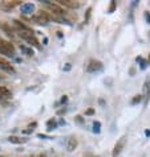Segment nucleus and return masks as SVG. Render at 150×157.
<instances>
[{
  "label": "nucleus",
  "mask_w": 150,
  "mask_h": 157,
  "mask_svg": "<svg viewBox=\"0 0 150 157\" xmlns=\"http://www.w3.org/2000/svg\"><path fill=\"white\" fill-rule=\"evenodd\" d=\"M142 100V95H136V97L132 99V104H136V103H139Z\"/></svg>",
  "instance_id": "nucleus-18"
},
{
  "label": "nucleus",
  "mask_w": 150,
  "mask_h": 157,
  "mask_svg": "<svg viewBox=\"0 0 150 157\" xmlns=\"http://www.w3.org/2000/svg\"><path fill=\"white\" fill-rule=\"evenodd\" d=\"M115 9V1H112L110 3V7H109V12H113Z\"/></svg>",
  "instance_id": "nucleus-19"
},
{
  "label": "nucleus",
  "mask_w": 150,
  "mask_h": 157,
  "mask_svg": "<svg viewBox=\"0 0 150 157\" xmlns=\"http://www.w3.org/2000/svg\"><path fill=\"white\" fill-rule=\"evenodd\" d=\"M0 79H4V77H3V75H0Z\"/></svg>",
  "instance_id": "nucleus-29"
},
{
  "label": "nucleus",
  "mask_w": 150,
  "mask_h": 157,
  "mask_svg": "<svg viewBox=\"0 0 150 157\" xmlns=\"http://www.w3.org/2000/svg\"><path fill=\"white\" fill-rule=\"evenodd\" d=\"M76 120H77L78 123H82V119H81V116H76Z\"/></svg>",
  "instance_id": "nucleus-24"
},
{
  "label": "nucleus",
  "mask_w": 150,
  "mask_h": 157,
  "mask_svg": "<svg viewBox=\"0 0 150 157\" xmlns=\"http://www.w3.org/2000/svg\"><path fill=\"white\" fill-rule=\"evenodd\" d=\"M100 127H101L100 122H94V123H93V131H94L96 133H98V132H100Z\"/></svg>",
  "instance_id": "nucleus-17"
},
{
  "label": "nucleus",
  "mask_w": 150,
  "mask_h": 157,
  "mask_svg": "<svg viewBox=\"0 0 150 157\" xmlns=\"http://www.w3.org/2000/svg\"><path fill=\"white\" fill-rule=\"evenodd\" d=\"M66 100H68V98H66V97H65V95H64V97H63V98H61V103H65V102H66Z\"/></svg>",
  "instance_id": "nucleus-23"
},
{
  "label": "nucleus",
  "mask_w": 150,
  "mask_h": 157,
  "mask_svg": "<svg viewBox=\"0 0 150 157\" xmlns=\"http://www.w3.org/2000/svg\"><path fill=\"white\" fill-rule=\"evenodd\" d=\"M125 143H126V136H122L121 139L115 143L114 148H113V152H112V156L113 157H117L120 153H121V151L124 149V147H125Z\"/></svg>",
  "instance_id": "nucleus-5"
},
{
  "label": "nucleus",
  "mask_w": 150,
  "mask_h": 157,
  "mask_svg": "<svg viewBox=\"0 0 150 157\" xmlns=\"http://www.w3.org/2000/svg\"><path fill=\"white\" fill-rule=\"evenodd\" d=\"M0 157H4V156H0Z\"/></svg>",
  "instance_id": "nucleus-30"
},
{
  "label": "nucleus",
  "mask_w": 150,
  "mask_h": 157,
  "mask_svg": "<svg viewBox=\"0 0 150 157\" xmlns=\"http://www.w3.org/2000/svg\"><path fill=\"white\" fill-rule=\"evenodd\" d=\"M45 4H48L49 8H51V11H53V13L57 15V16H61V17H63V16H65V15H66V12L64 11V9L61 8V7H58L57 4H51V3L48 1V0L45 1Z\"/></svg>",
  "instance_id": "nucleus-8"
},
{
  "label": "nucleus",
  "mask_w": 150,
  "mask_h": 157,
  "mask_svg": "<svg viewBox=\"0 0 150 157\" xmlns=\"http://www.w3.org/2000/svg\"><path fill=\"white\" fill-rule=\"evenodd\" d=\"M58 3L61 4V6H65L68 7V8H78L80 7V3L78 1H73V0H58Z\"/></svg>",
  "instance_id": "nucleus-10"
},
{
  "label": "nucleus",
  "mask_w": 150,
  "mask_h": 157,
  "mask_svg": "<svg viewBox=\"0 0 150 157\" xmlns=\"http://www.w3.org/2000/svg\"><path fill=\"white\" fill-rule=\"evenodd\" d=\"M0 54L7 56V57H13L15 56V46L13 44L8 41L0 40Z\"/></svg>",
  "instance_id": "nucleus-1"
},
{
  "label": "nucleus",
  "mask_w": 150,
  "mask_h": 157,
  "mask_svg": "<svg viewBox=\"0 0 150 157\" xmlns=\"http://www.w3.org/2000/svg\"><path fill=\"white\" fill-rule=\"evenodd\" d=\"M11 97H12L11 91L7 87H4V86H0V102L3 99H9Z\"/></svg>",
  "instance_id": "nucleus-12"
},
{
  "label": "nucleus",
  "mask_w": 150,
  "mask_h": 157,
  "mask_svg": "<svg viewBox=\"0 0 150 157\" xmlns=\"http://www.w3.org/2000/svg\"><path fill=\"white\" fill-rule=\"evenodd\" d=\"M20 49L24 51V53H25L27 56H29V57H31V56H33V50H32V49L27 48V46H24V45H20Z\"/></svg>",
  "instance_id": "nucleus-15"
},
{
  "label": "nucleus",
  "mask_w": 150,
  "mask_h": 157,
  "mask_svg": "<svg viewBox=\"0 0 150 157\" xmlns=\"http://www.w3.org/2000/svg\"><path fill=\"white\" fill-rule=\"evenodd\" d=\"M145 135H146V136H150V131H145Z\"/></svg>",
  "instance_id": "nucleus-27"
},
{
  "label": "nucleus",
  "mask_w": 150,
  "mask_h": 157,
  "mask_svg": "<svg viewBox=\"0 0 150 157\" xmlns=\"http://www.w3.org/2000/svg\"><path fill=\"white\" fill-rule=\"evenodd\" d=\"M39 157H46V154L45 153H40L39 154Z\"/></svg>",
  "instance_id": "nucleus-26"
},
{
  "label": "nucleus",
  "mask_w": 150,
  "mask_h": 157,
  "mask_svg": "<svg viewBox=\"0 0 150 157\" xmlns=\"http://www.w3.org/2000/svg\"><path fill=\"white\" fill-rule=\"evenodd\" d=\"M21 4L20 0H12V1H8V0H4L0 3V8L3 9V11H11L12 8H15L16 6Z\"/></svg>",
  "instance_id": "nucleus-7"
},
{
  "label": "nucleus",
  "mask_w": 150,
  "mask_h": 157,
  "mask_svg": "<svg viewBox=\"0 0 150 157\" xmlns=\"http://www.w3.org/2000/svg\"><path fill=\"white\" fill-rule=\"evenodd\" d=\"M149 34H150V33H149Z\"/></svg>",
  "instance_id": "nucleus-31"
},
{
  "label": "nucleus",
  "mask_w": 150,
  "mask_h": 157,
  "mask_svg": "<svg viewBox=\"0 0 150 157\" xmlns=\"http://www.w3.org/2000/svg\"><path fill=\"white\" fill-rule=\"evenodd\" d=\"M87 114H88V115H92V114H93V110H88Z\"/></svg>",
  "instance_id": "nucleus-25"
},
{
  "label": "nucleus",
  "mask_w": 150,
  "mask_h": 157,
  "mask_svg": "<svg viewBox=\"0 0 150 157\" xmlns=\"http://www.w3.org/2000/svg\"><path fill=\"white\" fill-rule=\"evenodd\" d=\"M35 11V4L33 3H24L21 4V12L24 15H29Z\"/></svg>",
  "instance_id": "nucleus-11"
},
{
  "label": "nucleus",
  "mask_w": 150,
  "mask_h": 157,
  "mask_svg": "<svg viewBox=\"0 0 150 157\" xmlns=\"http://www.w3.org/2000/svg\"><path fill=\"white\" fill-rule=\"evenodd\" d=\"M102 69V63L97 60H90L87 65V72L88 73H96Z\"/></svg>",
  "instance_id": "nucleus-6"
},
{
  "label": "nucleus",
  "mask_w": 150,
  "mask_h": 157,
  "mask_svg": "<svg viewBox=\"0 0 150 157\" xmlns=\"http://www.w3.org/2000/svg\"><path fill=\"white\" fill-rule=\"evenodd\" d=\"M8 141L12 144H24L28 141V139L25 137H20V136H9L8 137Z\"/></svg>",
  "instance_id": "nucleus-13"
},
{
  "label": "nucleus",
  "mask_w": 150,
  "mask_h": 157,
  "mask_svg": "<svg viewBox=\"0 0 150 157\" xmlns=\"http://www.w3.org/2000/svg\"><path fill=\"white\" fill-rule=\"evenodd\" d=\"M56 127H57V123H56L53 119L48 120V123H46V128H48V131H52V129H55Z\"/></svg>",
  "instance_id": "nucleus-14"
},
{
  "label": "nucleus",
  "mask_w": 150,
  "mask_h": 157,
  "mask_svg": "<svg viewBox=\"0 0 150 157\" xmlns=\"http://www.w3.org/2000/svg\"><path fill=\"white\" fill-rule=\"evenodd\" d=\"M78 145V141L76 137H69L68 139V143H66V151L68 152H73Z\"/></svg>",
  "instance_id": "nucleus-9"
},
{
  "label": "nucleus",
  "mask_w": 150,
  "mask_h": 157,
  "mask_svg": "<svg viewBox=\"0 0 150 157\" xmlns=\"http://www.w3.org/2000/svg\"><path fill=\"white\" fill-rule=\"evenodd\" d=\"M146 20H147V23L150 24V12H146Z\"/></svg>",
  "instance_id": "nucleus-22"
},
{
  "label": "nucleus",
  "mask_w": 150,
  "mask_h": 157,
  "mask_svg": "<svg viewBox=\"0 0 150 157\" xmlns=\"http://www.w3.org/2000/svg\"><path fill=\"white\" fill-rule=\"evenodd\" d=\"M19 36H20L23 40H25L28 44H31V45H33L35 48L37 49H41V45L39 44V41L36 40V37L33 36V34L31 33V32H19Z\"/></svg>",
  "instance_id": "nucleus-3"
},
{
  "label": "nucleus",
  "mask_w": 150,
  "mask_h": 157,
  "mask_svg": "<svg viewBox=\"0 0 150 157\" xmlns=\"http://www.w3.org/2000/svg\"><path fill=\"white\" fill-rule=\"evenodd\" d=\"M90 12H92V8H88V11H87V19H85V21L89 20V17H90Z\"/></svg>",
  "instance_id": "nucleus-20"
},
{
  "label": "nucleus",
  "mask_w": 150,
  "mask_h": 157,
  "mask_svg": "<svg viewBox=\"0 0 150 157\" xmlns=\"http://www.w3.org/2000/svg\"><path fill=\"white\" fill-rule=\"evenodd\" d=\"M84 157H100V156H96V154H93V153H85Z\"/></svg>",
  "instance_id": "nucleus-21"
},
{
  "label": "nucleus",
  "mask_w": 150,
  "mask_h": 157,
  "mask_svg": "<svg viewBox=\"0 0 150 157\" xmlns=\"http://www.w3.org/2000/svg\"><path fill=\"white\" fill-rule=\"evenodd\" d=\"M0 70H3V72L8 73V74H15V73H16V70H15V67L11 65V62H8V61L3 57H0Z\"/></svg>",
  "instance_id": "nucleus-4"
},
{
  "label": "nucleus",
  "mask_w": 150,
  "mask_h": 157,
  "mask_svg": "<svg viewBox=\"0 0 150 157\" xmlns=\"http://www.w3.org/2000/svg\"><path fill=\"white\" fill-rule=\"evenodd\" d=\"M146 62H147V65H150V53H149V58H147Z\"/></svg>",
  "instance_id": "nucleus-28"
},
{
  "label": "nucleus",
  "mask_w": 150,
  "mask_h": 157,
  "mask_svg": "<svg viewBox=\"0 0 150 157\" xmlns=\"http://www.w3.org/2000/svg\"><path fill=\"white\" fill-rule=\"evenodd\" d=\"M1 28H3L4 31L7 32V34H8V36H11V37H12V36H13V32H12V29L9 28V26L7 25V24H1Z\"/></svg>",
  "instance_id": "nucleus-16"
},
{
  "label": "nucleus",
  "mask_w": 150,
  "mask_h": 157,
  "mask_svg": "<svg viewBox=\"0 0 150 157\" xmlns=\"http://www.w3.org/2000/svg\"><path fill=\"white\" fill-rule=\"evenodd\" d=\"M49 20H51V16L45 11H39L36 15L32 16V21H35L39 25H46L49 23Z\"/></svg>",
  "instance_id": "nucleus-2"
}]
</instances>
